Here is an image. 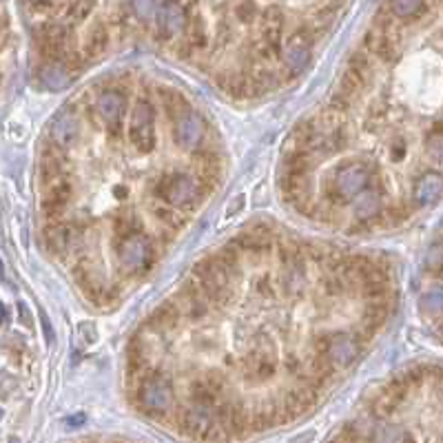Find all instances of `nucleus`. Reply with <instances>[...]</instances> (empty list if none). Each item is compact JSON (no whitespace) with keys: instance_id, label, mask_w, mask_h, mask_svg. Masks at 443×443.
Wrapping results in <instances>:
<instances>
[{"instance_id":"obj_14","label":"nucleus","mask_w":443,"mask_h":443,"mask_svg":"<svg viewBox=\"0 0 443 443\" xmlns=\"http://www.w3.org/2000/svg\"><path fill=\"white\" fill-rule=\"evenodd\" d=\"M66 29L58 22H51L43 29V36H40V45H43V51L53 60H64L66 56Z\"/></svg>"},{"instance_id":"obj_20","label":"nucleus","mask_w":443,"mask_h":443,"mask_svg":"<svg viewBox=\"0 0 443 443\" xmlns=\"http://www.w3.org/2000/svg\"><path fill=\"white\" fill-rule=\"evenodd\" d=\"M237 244L241 246V251H246V253H266L268 248H271V231L258 226V228H253V231L241 235L237 239Z\"/></svg>"},{"instance_id":"obj_12","label":"nucleus","mask_w":443,"mask_h":443,"mask_svg":"<svg viewBox=\"0 0 443 443\" xmlns=\"http://www.w3.org/2000/svg\"><path fill=\"white\" fill-rule=\"evenodd\" d=\"M96 109H98V113L104 122L109 125L113 131H118L120 120H122L125 109H127V98L120 91H104V93H100V98L96 102Z\"/></svg>"},{"instance_id":"obj_3","label":"nucleus","mask_w":443,"mask_h":443,"mask_svg":"<svg viewBox=\"0 0 443 443\" xmlns=\"http://www.w3.org/2000/svg\"><path fill=\"white\" fill-rule=\"evenodd\" d=\"M153 193L173 209L191 206L199 197L197 182L191 176H184V173H169V176L160 178L153 186Z\"/></svg>"},{"instance_id":"obj_37","label":"nucleus","mask_w":443,"mask_h":443,"mask_svg":"<svg viewBox=\"0 0 443 443\" xmlns=\"http://www.w3.org/2000/svg\"><path fill=\"white\" fill-rule=\"evenodd\" d=\"M260 293L262 295H266V297H273V286H271V279L268 277H264V279H260Z\"/></svg>"},{"instance_id":"obj_29","label":"nucleus","mask_w":443,"mask_h":443,"mask_svg":"<svg viewBox=\"0 0 443 443\" xmlns=\"http://www.w3.org/2000/svg\"><path fill=\"white\" fill-rule=\"evenodd\" d=\"M155 218L162 220L164 224H169L171 228H180L184 226V218L178 211H173V206H157L155 209Z\"/></svg>"},{"instance_id":"obj_27","label":"nucleus","mask_w":443,"mask_h":443,"mask_svg":"<svg viewBox=\"0 0 443 443\" xmlns=\"http://www.w3.org/2000/svg\"><path fill=\"white\" fill-rule=\"evenodd\" d=\"M93 7H96V0H73L69 11H66V16H69V20H73V22H80V20L89 18Z\"/></svg>"},{"instance_id":"obj_38","label":"nucleus","mask_w":443,"mask_h":443,"mask_svg":"<svg viewBox=\"0 0 443 443\" xmlns=\"http://www.w3.org/2000/svg\"><path fill=\"white\" fill-rule=\"evenodd\" d=\"M241 206H244V195H239V197H237V204H235V206H233V204H228V211H226V213H228V216H233V213H237Z\"/></svg>"},{"instance_id":"obj_28","label":"nucleus","mask_w":443,"mask_h":443,"mask_svg":"<svg viewBox=\"0 0 443 443\" xmlns=\"http://www.w3.org/2000/svg\"><path fill=\"white\" fill-rule=\"evenodd\" d=\"M351 71H355L364 83H370V73H372V64L370 60L364 56V53H355V56L351 58V66H348Z\"/></svg>"},{"instance_id":"obj_33","label":"nucleus","mask_w":443,"mask_h":443,"mask_svg":"<svg viewBox=\"0 0 443 443\" xmlns=\"http://www.w3.org/2000/svg\"><path fill=\"white\" fill-rule=\"evenodd\" d=\"M189 45L195 49H202L204 45H206V34H204V24L202 22H197V20H193V24H191V34H189Z\"/></svg>"},{"instance_id":"obj_35","label":"nucleus","mask_w":443,"mask_h":443,"mask_svg":"<svg viewBox=\"0 0 443 443\" xmlns=\"http://www.w3.org/2000/svg\"><path fill=\"white\" fill-rule=\"evenodd\" d=\"M410 216V211H406L404 206H399V209H391L388 211V220H391L393 224L399 222V220H406Z\"/></svg>"},{"instance_id":"obj_25","label":"nucleus","mask_w":443,"mask_h":443,"mask_svg":"<svg viewBox=\"0 0 443 443\" xmlns=\"http://www.w3.org/2000/svg\"><path fill=\"white\" fill-rule=\"evenodd\" d=\"M386 319H388V306H386V302H381V300L370 302L368 308H366V315H364V324L377 330V326H381Z\"/></svg>"},{"instance_id":"obj_18","label":"nucleus","mask_w":443,"mask_h":443,"mask_svg":"<svg viewBox=\"0 0 443 443\" xmlns=\"http://www.w3.org/2000/svg\"><path fill=\"white\" fill-rule=\"evenodd\" d=\"M281 191H284L288 202L300 204L302 199L311 197V180H308V176H293V173H286Z\"/></svg>"},{"instance_id":"obj_40","label":"nucleus","mask_w":443,"mask_h":443,"mask_svg":"<svg viewBox=\"0 0 443 443\" xmlns=\"http://www.w3.org/2000/svg\"><path fill=\"white\" fill-rule=\"evenodd\" d=\"M83 421H85V417H83V414H78V417H71V419H69V423H71V426H80Z\"/></svg>"},{"instance_id":"obj_22","label":"nucleus","mask_w":443,"mask_h":443,"mask_svg":"<svg viewBox=\"0 0 443 443\" xmlns=\"http://www.w3.org/2000/svg\"><path fill=\"white\" fill-rule=\"evenodd\" d=\"M106 47H109V31L104 29V24H96L89 31V38L85 43V56L87 58H98L106 51Z\"/></svg>"},{"instance_id":"obj_8","label":"nucleus","mask_w":443,"mask_h":443,"mask_svg":"<svg viewBox=\"0 0 443 443\" xmlns=\"http://www.w3.org/2000/svg\"><path fill=\"white\" fill-rule=\"evenodd\" d=\"M176 122V129H173V138L182 146V149H195V146L202 142L204 138V122L193 109H189L186 113H182Z\"/></svg>"},{"instance_id":"obj_23","label":"nucleus","mask_w":443,"mask_h":443,"mask_svg":"<svg viewBox=\"0 0 443 443\" xmlns=\"http://www.w3.org/2000/svg\"><path fill=\"white\" fill-rule=\"evenodd\" d=\"M160 96H162L164 100V106H167V113L171 115V120H178L182 113H186L191 109L189 102L184 100V96L180 91H171V89H164V91H160Z\"/></svg>"},{"instance_id":"obj_7","label":"nucleus","mask_w":443,"mask_h":443,"mask_svg":"<svg viewBox=\"0 0 443 443\" xmlns=\"http://www.w3.org/2000/svg\"><path fill=\"white\" fill-rule=\"evenodd\" d=\"M311 53H313V34L308 29H297L286 40L284 60L293 73H300L306 69L308 62H311Z\"/></svg>"},{"instance_id":"obj_13","label":"nucleus","mask_w":443,"mask_h":443,"mask_svg":"<svg viewBox=\"0 0 443 443\" xmlns=\"http://www.w3.org/2000/svg\"><path fill=\"white\" fill-rule=\"evenodd\" d=\"M49 133H51L53 144L60 146V149H66V146L76 144L78 138H80V122H78V118L73 113H69V111L60 113L51 122Z\"/></svg>"},{"instance_id":"obj_26","label":"nucleus","mask_w":443,"mask_h":443,"mask_svg":"<svg viewBox=\"0 0 443 443\" xmlns=\"http://www.w3.org/2000/svg\"><path fill=\"white\" fill-rule=\"evenodd\" d=\"M344 125H346V111L335 109V106H326V109L321 111V115H319V127H324L326 131L344 127Z\"/></svg>"},{"instance_id":"obj_2","label":"nucleus","mask_w":443,"mask_h":443,"mask_svg":"<svg viewBox=\"0 0 443 443\" xmlns=\"http://www.w3.org/2000/svg\"><path fill=\"white\" fill-rule=\"evenodd\" d=\"M370 180L372 173L364 162H346L335 169L328 195L332 199H339V202H348V199H355L361 191H366Z\"/></svg>"},{"instance_id":"obj_4","label":"nucleus","mask_w":443,"mask_h":443,"mask_svg":"<svg viewBox=\"0 0 443 443\" xmlns=\"http://www.w3.org/2000/svg\"><path fill=\"white\" fill-rule=\"evenodd\" d=\"M315 348H317V355H324L335 366V370L353 366L359 357V342L353 335H346V332L324 335V337H319L315 342Z\"/></svg>"},{"instance_id":"obj_1","label":"nucleus","mask_w":443,"mask_h":443,"mask_svg":"<svg viewBox=\"0 0 443 443\" xmlns=\"http://www.w3.org/2000/svg\"><path fill=\"white\" fill-rule=\"evenodd\" d=\"M118 264L125 273H142L151 266L153 262V246L151 239L140 231H129L122 233L118 241Z\"/></svg>"},{"instance_id":"obj_42","label":"nucleus","mask_w":443,"mask_h":443,"mask_svg":"<svg viewBox=\"0 0 443 443\" xmlns=\"http://www.w3.org/2000/svg\"><path fill=\"white\" fill-rule=\"evenodd\" d=\"M31 3H45V0H31Z\"/></svg>"},{"instance_id":"obj_30","label":"nucleus","mask_w":443,"mask_h":443,"mask_svg":"<svg viewBox=\"0 0 443 443\" xmlns=\"http://www.w3.org/2000/svg\"><path fill=\"white\" fill-rule=\"evenodd\" d=\"M421 304H423V308L428 311V315L439 317V315H441V304H443V300H441V288H435V290H430L428 295H423Z\"/></svg>"},{"instance_id":"obj_15","label":"nucleus","mask_w":443,"mask_h":443,"mask_svg":"<svg viewBox=\"0 0 443 443\" xmlns=\"http://www.w3.org/2000/svg\"><path fill=\"white\" fill-rule=\"evenodd\" d=\"M76 237L78 233L73 231V228L69 226H64V224H51L47 228V233H45V239H47V246L51 253H56V255H64V253H69L76 244Z\"/></svg>"},{"instance_id":"obj_39","label":"nucleus","mask_w":443,"mask_h":443,"mask_svg":"<svg viewBox=\"0 0 443 443\" xmlns=\"http://www.w3.org/2000/svg\"><path fill=\"white\" fill-rule=\"evenodd\" d=\"M404 153H406V146L401 142H397V151L393 153V160H401V157H404Z\"/></svg>"},{"instance_id":"obj_17","label":"nucleus","mask_w":443,"mask_h":443,"mask_svg":"<svg viewBox=\"0 0 443 443\" xmlns=\"http://www.w3.org/2000/svg\"><path fill=\"white\" fill-rule=\"evenodd\" d=\"M355 216L361 222H374L381 216V195L374 191H361L355 199Z\"/></svg>"},{"instance_id":"obj_19","label":"nucleus","mask_w":443,"mask_h":443,"mask_svg":"<svg viewBox=\"0 0 443 443\" xmlns=\"http://www.w3.org/2000/svg\"><path fill=\"white\" fill-rule=\"evenodd\" d=\"M40 80H43L47 89L58 91V89H64L66 85L71 83V73L60 60H56V62L43 66V71H40Z\"/></svg>"},{"instance_id":"obj_41","label":"nucleus","mask_w":443,"mask_h":443,"mask_svg":"<svg viewBox=\"0 0 443 443\" xmlns=\"http://www.w3.org/2000/svg\"><path fill=\"white\" fill-rule=\"evenodd\" d=\"M5 317H7V311H5V306L0 304V324H3V321H5Z\"/></svg>"},{"instance_id":"obj_32","label":"nucleus","mask_w":443,"mask_h":443,"mask_svg":"<svg viewBox=\"0 0 443 443\" xmlns=\"http://www.w3.org/2000/svg\"><path fill=\"white\" fill-rule=\"evenodd\" d=\"M131 9L138 18L149 20L155 13V0H131Z\"/></svg>"},{"instance_id":"obj_36","label":"nucleus","mask_w":443,"mask_h":443,"mask_svg":"<svg viewBox=\"0 0 443 443\" xmlns=\"http://www.w3.org/2000/svg\"><path fill=\"white\" fill-rule=\"evenodd\" d=\"M326 293H328V295H339V293H342V281H339L337 277L326 279Z\"/></svg>"},{"instance_id":"obj_16","label":"nucleus","mask_w":443,"mask_h":443,"mask_svg":"<svg viewBox=\"0 0 443 443\" xmlns=\"http://www.w3.org/2000/svg\"><path fill=\"white\" fill-rule=\"evenodd\" d=\"M414 199L421 206H433L441 199V176L439 173H426L414 184Z\"/></svg>"},{"instance_id":"obj_34","label":"nucleus","mask_w":443,"mask_h":443,"mask_svg":"<svg viewBox=\"0 0 443 443\" xmlns=\"http://www.w3.org/2000/svg\"><path fill=\"white\" fill-rule=\"evenodd\" d=\"M255 11H258V9H255V3H251V0H244V3H239L235 7V16L241 22H248V20L255 18Z\"/></svg>"},{"instance_id":"obj_24","label":"nucleus","mask_w":443,"mask_h":443,"mask_svg":"<svg viewBox=\"0 0 443 443\" xmlns=\"http://www.w3.org/2000/svg\"><path fill=\"white\" fill-rule=\"evenodd\" d=\"M423 5H426V0H391V11L395 18L408 20V18L419 16Z\"/></svg>"},{"instance_id":"obj_9","label":"nucleus","mask_w":443,"mask_h":443,"mask_svg":"<svg viewBox=\"0 0 443 443\" xmlns=\"http://www.w3.org/2000/svg\"><path fill=\"white\" fill-rule=\"evenodd\" d=\"M213 408H206L202 404H195L191 408H184L178 417L180 428L191 437H199V439H206L211 426H213Z\"/></svg>"},{"instance_id":"obj_6","label":"nucleus","mask_w":443,"mask_h":443,"mask_svg":"<svg viewBox=\"0 0 443 443\" xmlns=\"http://www.w3.org/2000/svg\"><path fill=\"white\" fill-rule=\"evenodd\" d=\"M129 140L140 153H151L155 149V111L149 102H138L133 109Z\"/></svg>"},{"instance_id":"obj_5","label":"nucleus","mask_w":443,"mask_h":443,"mask_svg":"<svg viewBox=\"0 0 443 443\" xmlns=\"http://www.w3.org/2000/svg\"><path fill=\"white\" fill-rule=\"evenodd\" d=\"M140 406L151 414H164L173 406V388L167 377L157 372H146L138 391Z\"/></svg>"},{"instance_id":"obj_21","label":"nucleus","mask_w":443,"mask_h":443,"mask_svg":"<svg viewBox=\"0 0 443 443\" xmlns=\"http://www.w3.org/2000/svg\"><path fill=\"white\" fill-rule=\"evenodd\" d=\"M180 317H182V313H180V308L176 304H164V306H160L157 311L149 317V326L164 332V330L176 328Z\"/></svg>"},{"instance_id":"obj_11","label":"nucleus","mask_w":443,"mask_h":443,"mask_svg":"<svg viewBox=\"0 0 443 443\" xmlns=\"http://www.w3.org/2000/svg\"><path fill=\"white\" fill-rule=\"evenodd\" d=\"M277 370V364H275V348L273 344H266V342H260L258 351L253 353V357L248 359L246 364V377H253L258 381H266L271 379L273 374Z\"/></svg>"},{"instance_id":"obj_10","label":"nucleus","mask_w":443,"mask_h":443,"mask_svg":"<svg viewBox=\"0 0 443 443\" xmlns=\"http://www.w3.org/2000/svg\"><path fill=\"white\" fill-rule=\"evenodd\" d=\"M157 27H160V36L164 38H173L186 29V11L182 7V3L178 0H167V3L157 9Z\"/></svg>"},{"instance_id":"obj_31","label":"nucleus","mask_w":443,"mask_h":443,"mask_svg":"<svg viewBox=\"0 0 443 443\" xmlns=\"http://www.w3.org/2000/svg\"><path fill=\"white\" fill-rule=\"evenodd\" d=\"M428 155H433L435 162H441L443 157V138L441 129H435L430 136H428Z\"/></svg>"}]
</instances>
